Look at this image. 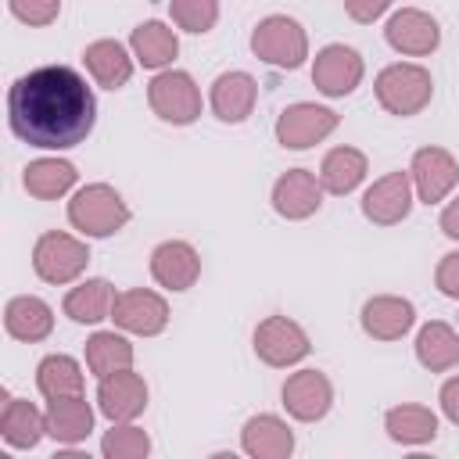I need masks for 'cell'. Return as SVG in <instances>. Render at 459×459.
<instances>
[{"label": "cell", "mask_w": 459, "mask_h": 459, "mask_svg": "<svg viewBox=\"0 0 459 459\" xmlns=\"http://www.w3.org/2000/svg\"><path fill=\"white\" fill-rule=\"evenodd\" d=\"M97 97L68 65L25 72L7 90V126L18 140L43 151H68L93 133Z\"/></svg>", "instance_id": "cell-1"}, {"label": "cell", "mask_w": 459, "mask_h": 459, "mask_svg": "<svg viewBox=\"0 0 459 459\" xmlns=\"http://www.w3.org/2000/svg\"><path fill=\"white\" fill-rule=\"evenodd\" d=\"M373 93H377V100H380V108H384L387 115L412 118V115H420V111L430 104V97H434V79H430V72H427L423 65L402 61V65L380 68V75H377V82H373Z\"/></svg>", "instance_id": "cell-2"}, {"label": "cell", "mask_w": 459, "mask_h": 459, "mask_svg": "<svg viewBox=\"0 0 459 459\" xmlns=\"http://www.w3.org/2000/svg\"><path fill=\"white\" fill-rule=\"evenodd\" d=\"M68 222L86 237H111L129 222V204L108 183H86L68 201Z\"/></svg>", "instance_id": "cell-3"}, {"label": "cell", "mask_w": 459, "mask_h": 459, "mask_svg": "<svg viewBox=\"0 0 459 459\" xmlns=\"http://www.w3.org/2000/svg\"><path fill=\"white\" fill-rule=\"evenodd\" d=\"M251 54L273 68H283V72H294L305 65L308 57V36L305 29L287 18V14H269L255 25L251 32Z\"/></svg>", "instance_id": "cell-4"}, {"label": "cell", "mask_w": 459, "mask_h": 459, "mask_svg": "<svg viewBox=\"0 0 459 459\" xmlns=\"http://www.w3.org/2000/svg\"><path fill=\"white\" fill-rule=\"evenodd\" d=\"M90 262V247L72 237V233H61V230H47L36 244H32V269L43 283H72L82 276Z\"/></svg>", "instance_id": "cell-5"}, {"label": "cell", "mask_w": 459, "mask_h": 459, "mask_svg": "<svg viewBox=\"0 0 459 459\" xmlns=\"http://www.w3.org/2000/svg\"><path fill=\"white\" fill-rule=\"evenodd\" d=\"M147 104L151 111L161 118V122H172V126H190L197 122L201 115V90L194 82L190 72H179V68H169V72H158L147 86Z\"/></svg>", "instance_id": "cell-6"}, {"label": "cell", "mask_w": 459, "mask_h": 459, "mask_svg": "<svg viewBox=\"0 0 459 459\" xmlns=\"http://www.w3.org/2000/svg\"><path fill=\"white\" fill-rule=\"evenodd\" d=\"M337 126H341V115L333 108L298 100V104H290V108L280 111V118H276V140L287 151H308L312 143L326 140Z\"/></svg>", "instance_id": "cell-7"}, {"label": "cell", "mask_w": 459, "mask_h": 459, "mask_svg": "<svg viewBox=\"0 0 459 459\" xmlns=\"http://www.w3.org/2000/svg\"><path fill=\"white\" fill-rule=\"evenodd\" d=\"M308 351H312L308 333H305L294 319H287V316H265V319L255 326V355H258L265 366L287 369V366L301 362Z\"/></svg>", "instance_id": "cell-8"}, {"label": "cell", "mask_w": 459, "mask_h": 459, "mask_svg": "<svg viewBox=\"0 0 459 459\" xmlns=\"http://www.w3.org/2000/svg\"><path fill=\"white\" fill-rule=\"evenodd\" d=\"M384 39L391 50H398L405 57H427L441 47V25L434 14H427L420 7H402L387 18Z\"/></svg>", "instance_id": "cell-9"}, {"label": "cell", "mask_w": 459, "mask_h": 459, "mask_svg": "<svg viewBox=\"0 0 459 459\" xmlns=\"http://www.w3.org/2000/svg\"><path fill=\"white\" fill-rule=\"evenodd\" d=\"M409 176H412L416 197L423 204H437L459 183V161L445 147H420L412 154V161H409Z\"/></svg>", "instance_id": "cell-10"}, {"label": "cell", "mask_w": 459, "mask_h": 459, "mask_svg": "<svg viewBox=\"0 0 459 459\" xmlns=\"http://www.w3.org/2000/svg\"><path fill=\"white\" fill-rule=\"evenodd\" d=\"M111 319L118 330L126 333H136V337H154L169 326V305L158 290H147V287H133V290H122L115 298V308H111Z\"/></svg>", "instance_id": "cell-11"}, {"label": "cell", "mask_w": 459, "mask_h": 459, "mask_svg": "<svg viewBox=\"0 0 459 459\" xmlns=\"http://www.w3.org/2000/svg\"><path fill=\"white\" fill-rule=\"evenodd\" d=\"M97 409L111 423H133L147 409V384H143V377L133 373V366L100 377V384H97Z\"/></svg>", "instance_id": "cell-12"}, {"label": "cell", "mask_w": 459, "mask_h": 459, "mask_svg": "<svg viewBox=\"0 0 459 459\" xmlns=\"http://www.w3.org/2000/svg\"><path fill=\"white\" fill-rule=\"evenodd\" d=\"M362 72L366 68H362L359 50H351L344 43L323 47L316 54V61H312V82L326 97H348V93H355V86L362 82Z\"/></svg>", "instance_id": "cell-13"}, {"label": "cell", "mask_w": 459, "mask_h": 459, "mask_svg": "<svg viewBox=\"0 0 459 459\" xmlns=\"http://www.w3.org/2000/svg\"><path fill=\"white\" fill-rule=\"evenodd\" d=\"M280 398H283V409H287L294 420L316 423V420H323V416L330 412V405H333V387H330L326 373H319V369H298V373H290V377L283 380Z\"/></svg>", "instance_id": "cell-14"}, {"label": "cell", "mask_w": 459, "mask_h": 459, "mask_svg": "<svg viewBox=\"0 0 459 459\" xmlns=\"http://www.w3.org/2000/svg\"><path fill=\"white\" fill-rule=\"evenodd\" d=\"M412 208V176L409 172H387L362 194V215L373 226H394Z\"/></svg>", "instance_id": "cell-15"}, {"label": "cell", "mask_w": 459, "mask_h": 459, "mask_svg": "<svg viewBox=\"0 0 459 459\" xmlns=\"http://www.w3.org/2000/svg\"><path fill=\"white\" fill-rule=\"evenodd\" d=\"M323 183L308 172V169H287L276 183H273V212L280 219H290V222H301L308 215L319 212L323 204Z\"/></svg>", "instance_id": "cell-16"}, {"label": "cell", "mask_w": 459, "mask_h": 459, "mask_svg": "<svg viewBox=\"0 0 459 459\" xmlns=\"http://www.w3.org/2000/svg\"><path fill=\"white\" fill-rule=\"evenodd\" d=\"M151 276L165 290H190L201 276V255L186 240H161L151 251Z\"/></svg>", "instance_id": "cell-17"}, {"label": "cell", "mask_w": 459, "mask_h": 459, "mask_svg": "<svg viewBox=\"0 0 459 459\" xmlns=\"http://www.w3.org/2000/svg\"><path fill=\"white\" fill-rule=\"evenodd\" d=\"M362 330L366 337L373 341H402L412 323H416V308L409 298H398V294H377L362 305Z\"/></svg>", "instance_id": "cell-18"}, {"label": "cell", "mask_w": 459, "mask_h": 459, "mask_svg": "<svg viewBox=\"0 0 459 459\" xmlns=\"http://www.w3.org/2000/svg\"><path fill=\"white\" fill-rule=\"evenodd\" d=\"M255 100H258V82L247 72H222L212 82V93H208V104H212L215 118L230 122V126L244 122L255 111Z\"/></svg>", "instance_id": "cell-19"}, {"label": "cell", "mask_w": 459, "mask_h": 459, "mask_svg": "<svg viewBox=\"0 0 459 459\" xmlns=\"http://www.w3.org/2000/svg\"><path fill=\"white\" fill-rule=\"evenodd\" d=\"M240 448L251 455V459H287L294 452V434L290 427L273 416V412H258L244 423L240 430Z\"/></svg>", "instance_id": "cell-20"}, {"label": "cell", "mask_w": 459, "mask_h": 459, "mask_svg": "<svg viewBox=\"0 0 459 459\" xmlns=\"http://www.w3.org/2000/svg\"><path fill=\"white\" fill-rule=\"evenodd\" d=\"M93 430V409L82 394L47 398V434L57 445H79Z\"/></svg>", "instance_id": "cell-21"}, {"label": "cell", "mask_w": 459, "mask_h": 459, "mask_svg": "<svg viewBox=\"0 0 459 459\" xmlns=\"http://www.w3.org/2000/svg\"><path fill=\"white\" fill-rule=\"evenodd\" d=\"M4 330L14 337V341H25V344H36V341H47L50 330H54V312L43 298L36 294H18L7 301L4 308Z\"/></svg>", "instance_id": "cell-22"}, {"label": "cell", "mask_w": 459, "mask_h": 459, "mask_svg": "<svg viewBox=\"0 0 459 459\" xmlns=\"http://www.w3.org/2000/svg\"><path fill=\"white\" fill-rule=\"evenodd\" d=\"M82 61H86V72L93 75V82L104 90H122L133 75V54L118 39H93L82 50Z\"/></svg>", "instance_id": "cell-23"}, {"label": "cell", "mask_w": 459, "mask_h": 459, "mask_svg": "<svg viewBox=\"0 0 459 459\" xmlns=\"http://www.w3.org/2000/svg\"><path fill=\"white\" fill-rule=\"evenodd\" d=\"M43 434H47V412H39V409H36L32 402H25V398L4 394L0 437H4L11 448H36Z\"/></svg>", "instance_id": "cell-24"}, {"label": "cell", "mask_w": 459, "mask_h": 459, "mask_svg": "<svg viewBox=\"0 0 459 459\" xmlns=\"http://www.w3.org/2000/svg\"><path fill=\"white\" fill-rule=\"evenodd\" d=\"M115 298H118V294H115V287H111L108 280H100V276L82 280V283H75V287L65 294V316H68L72 323H86V326L104 323V319H111Z\"/></svg>", "instance_id": "cell-25"}, {"label": "cell", "mask_w": 459, "mask_h": 459, "mask_svg": "<svg viewBox=\"0 0 459 459\" xmlns=\"http://www.w3.org/2000/svg\"><path fill=\"white\" fill-rule=\"evenodd\" d=\"M416 362L430 373L455 369L459 366V333L441 319L423 323L416 333Z\"/></svg>", "instance_id": "cell-26"}, {"label": "cell", "mask_w": 459, "mask_h": 459, "mask_svg": "<svg viewBox=\"0 0 459 459\" xmlns=\"http://www.w3.org/2000/svg\"><path fill=\"white\" fill-rule=\"evenodd\" d=\"M75 179H79V172H75L72 161H65V158H36V161L25 165L22 186L39 201H57L75 186Z\"/></svg>", "instance_id": "cell-27"}, {"label": "cell", "mask_w": 459, "mask_h": 459, "mask_svg": "<svg viewBox=\"0 0 459 459\" xmlns=\"http://www.w3.org/2000/svg\"><path fill=\"white\" fill-rule=\"evenodd\" d=\"M129 50L143 68H165L179 54V36L165 22H143L129 36Z\"/></svg>", "instance_id": "cell-28"}, {"label": "cell", "mask_w": 459, "mask_h": 459, "mask_svg": "<svg viewBox=\"0 0 459 459\" xmlns=\"http://www.w3.org/2000/svg\"><path fill=\"white\" fill-rule=\"evenodd\" d=\"M366 172H369V165L359 147H333V151H326V158L319 165V183L326 194L344 197L366 179Z\"/></svg>", "instance_id": "cell-29"}, {"label": "cell", "mask_w": 459, "mask_h": 459, "mask_svg": "<svg viewBox=\"0 0 459 459\" xmlns=\"http://www.w3.org/2000/svg\"><path fill=\"white\" fill-rule=\"evenodd\" d=\"M384 430L398 445H427L437 437V416L427 405H394L384 412Z\"/></svg>", "instance_id": "cell-30"}, {"label": "cell", "mask_w": 459, "mask_h": 459, "mask_svg": "<svg viewBox=\"0 0 459 459\" xmlns=\"http://www.w3.org/2000/svg\"><path fill=\"white\" fill-rule=\"evenodd\" d=\"M133 366V344L115 333V330H97L90 341H86V369L100 380L108 373H118V369H129Z\"/></svg>", "instance_id": "cell-31"}, {"label": "cell", "mask_w": 459, "mask_h": 459, "mask_svg": "<svg viewBox=\"0 0 459 459\" xmlns=\"http://www.w3.org/2000/svg\"><path fill=\"white\" fill-rule=\"evenodd\" d=\"M36 387H39L43 398L82 394V369L72 355H47L36 366Z\"/></svg>", "instance_id": "cell-32"}, {"label": "cell", "mask_w": 459, "mask_h": 459, "mask_svg": "<svg viewBox=\"0 0 459 459\" xmlns=\"http://www.w3.org/2000/svg\"><path fill=\"white\" fill-rule=\"evenodd\" d=\"M100 452L108 459H143L151 452V437L133 423H111V430L100 437Z\"/></svg>", "instance_id": "cell-33"}, {"label": "cell", "mask_w": 459, "mask_h": 459, "mask_svg": "<svg viewBox=\"0 0 459 459\" xmlns=\"http://www.w3.org/2000/svg\"><path fill=\"white\" fill-rule=\"evenodd\" d=\"M169 14L183 32H212L219 22V0H169Z\"/></svg>", "instance_id": "cell-34"}, {"label": "cell", "mask_w": 459, "mask_h": 459, "mask_svg": "<svg viewBox=\"0 0 459 459\" xmlns=\"http://www.w3.org/2000/svg\"><path fill=\"white\" fill-rule=\"evenodd\" d=\"M7 7L18 22L36 25V29L57 22V14H61V0H7Z\"/></svg>", "instance_id": "cell-35"}, {"label": "cell", "mask_w": 459, "mask_h": 459, "mask_svg": "<svg viewBox=\"0 0 459 459\" xmlns=\"http://www.w3.org/2000/svg\"><path fill=\"white\" fill-rule=\"evenodd\" d=\"M434 283H437V290H441L445 298H455V301H459V251H448V255L437 262Z\"/></svg>", "instance_id": "cell-36"}, {"label": "cell", "mask_w": 459, "mask_h": 459, "mask_svg": "<svg viewBox=\"0 0 459 459\" xmlns=\"http://www.w3.org/2000/svg\"><path fill=\"white\" fill-rule=\"evenodd\" d=\"M391 4H394V0H344V11H348L351 22H359V25H373Z\"/></svg>", "instance_id": "cell-37"}, {"label": "cell", "mask_w": 459, "mask_h": 459, "mask_svg": "<svg viewBox=\"0 0 459 459\" xmlns=\"http://www.w3.org/2000/svg\"><path fill=\"white\" fill-rule=\"evenodd\" d=\"M437 402H441V412L448 416V423H455V427H459V377H448V380L441 384Z\"/></svg>", "instance_id": "cell-38"}, {"label": "cell", "mask_w": 459, "mask_h": 459, "mask_svg": "<svg viewBox=\"0 0 459 459\" xmlns=\"http://www.w3.org/2000/svg\"><path fill=\"white\" fill-rule=\"evenodd\" d=\"M437 226H441V233H445L448 240H459V197H452V201L441 208Z\"/></svg>", "instance_id": "cell-39"}]
</instances>
